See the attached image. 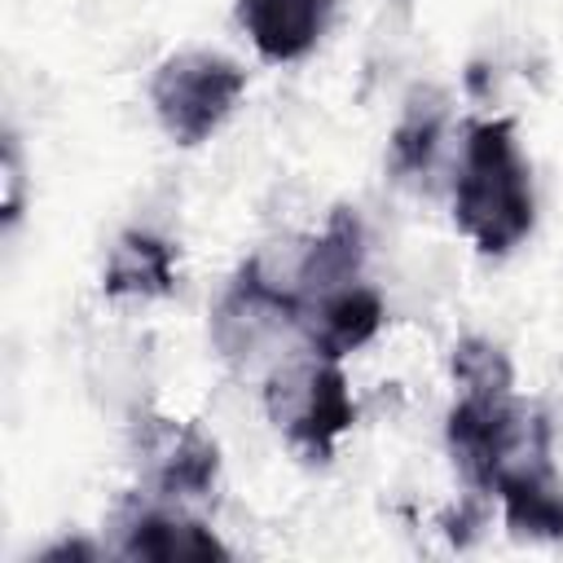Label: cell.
Instances as JSON below:
<instances>
[{
    "mask_svg": "<svg viewBox=\"0 0 563 563\" xmlns=\"http://www.w3.org/2000/svg\"><path fill=\"white\" fill-rule=\"evenodd\" d=\"M453 158H457V141H453L449 97L435 88H413L391 128V141H387L391 180L413 194H431V189L449 185Z\"/></svg>",
    "mask_w": 563,
    "mask_h": 563,
    "instance_id": "obj_8",
    "label": "cell"
},
{
    "mask_svg": "<svg viewBox=\"0 0 563 563\" xmlns=\"http://www.w3.org/2000/svg\"><path fill=\"white\" fill-rule=\"evenodd\" d=\"M264 413L303 462H330L356 422V400L339 361L295 347L264 374Z\"/></svg>",
    "mask_w": 563,
    "mask_h": 563,
    "instance_id": "obj_4",
    "label": "cell"
},
{
    "mask_svg": "<svg viewBox=\"0 0 563 563\" xmlns=\"http://www.w3.org/2000/svg\"><path fill=\"white\" fill-rule=\"evenodd\" d=\"M449 374L457 383V396H515V365L506 347L484 334H466L449 347Z\"/></svg>",
    "mask_w": 563,
    "mask_h": 563,
    "instance_id": "obj_14",
    "label": "cell"
},
{
    "mask_svg": "<svg viewBox=\"0 0 563 563\" xmlns=\"http://www.w3.org/2000/svg\"><path fill=\"white\" fill-rule=\"evenodd\" d=\"M40 559H44V563H53V559H97V545H92V541H57V545H48Z\"/></svg>",
    "mask_w": 563,
    "mask_h": 563,
    "instance_id": "obj_17",
    "label": "cell"
},
{
    "mask_svg": "<svg viewBox=\"0 0 563 563\" xmlns=\"http://www.w3.org/2000/svg\"><path fill=\"white\" fill-rule=\"evenodd\" d=\"M444 444L453 457V471L462 484L479 497H493V488L510 475L550 466V418L537 405H523L515 396H457V405L444 418Z\"/></svg>",
    "mask_w": 563,
    "mask_h": 563,
    "instance_id": "obj_3",
    "label": "cell"
},
{
    "mask_svg": "<svg viewBox=\"0 0 563 563\" xmlns=\"http://www.w3.org/2000/svg\"><path fill=\"white\" fill-rule=\"evenodd\" d=\"M479 523H484V510H479V493H471V501H462L457 510H449V515L440 519L444 537H449V541H457V545H466V541L479 532Z\"/></svg>",
    "mask_w": 563,
    "mask_h": 563,
    "instance_id": "obj_16",
    "label": "cell"
},
{
    "mask_svg": "<svg viewBox=\"0 0 563 563\" xmlns=\"http://www.w3.org/2000/svg\"><path fill=\"white\" fill-rule=\"evenodd\" d=\"M365 255H369V238H365V220L356 207H334L325 216V224L295 251V295L299 308L308 299H321L339 286L361 282L365 273Z\"/></svg>",
    "mask_w": 563,
    "mask_h": 563,
    "instance_id": "obj_9",
    "label": "cell"
},
{
    "mask_svg": "<svg viewBox=\"0 0 563 563\" xmlns=\"http://www.w3.org/2000/svg\"><path fill=\"white\" fill-rule=\"evenodd\" d=\"M176 290V246L154 229H123L101 264V295L123 303L167 299Z\"/></svg>",
    "mask_w": 563,
    "mask_h": 563,
    "instance_id": "obj_12",
    "label": "cell"
},
{
    "mask_svg": "<svg viewBox=\"0 0 563 563\" xmlns=\"http://www.w3.org/2000/svg\"><path fill=\"white\" fill-rule=\"evenodd\" d=\"M233 18L264 62L286 66L321 44L334 18V0H238Z\"/></svg>",
    "mask_w": 563,
    "mask_h": 563,
    "instance_id": "obj_11",
    "label": "cell"
},
{
    "mask_svg": "<svg viewBox=\"0 0 563 563\" xmlns=\"http://www.w3.org/2000/svg\"><path fill=\"white\" fill-rule=\"evenodd\" d=\"M128 453H132L141 493L172 506H202L216 497L220 444L198 422H185L172 413H141L132 422Z\"/></svg>",
    "mask_w": 563,
    "mask_h": 563,
    "instance_id": "obj_6",
    "label": "cell"
},
{
    "mask_svg": "<svg viewBox=\"0 0 563 563\" xmlns=\"http://www.w3.org/2000/svg\"><path fill=\"white\" fill-rule=\"evenodd\" d=\"M26 207V158H22V141L13 128H4V158H0V216L4 229H13L22 220Z\"/></svg>",
    "mask_w": 563,
    "mask_h": 563,
    "instance_id": "obj_15",
    "label": "cell"
},
{
    "mask_svg": "<svg viewBox=\"0 0 563 563\" xmlns=\"http://www.w3.org/2000/svg\"><path fill=\"white\" fill-rule=\"evenodd\" d=\"M207 334H211L216 356L233 374H268L282 356L303 347L299 343L295 255L282 268L268 255L242 260L211 303Z\"/></svg>",
    "mask_w": 563,
    "mask_h": 563,
    "instance_id": "obj_2",
    "label": "cell"
},
{
    "mask_svg": "<svg viewBox=\"0 0 563 563\" xmlns=\"http://www.w3.org/2000/svg\"><path fill=\"white\" fill-rule=\"evenodd\" d=\"M493 501L501 510V523L515 537H528V541H559L563 537V479H559L554 462L501 479L493 488Z\"/></svg>",
    "mask_w": 563,
    "mask_h": 563,
    "instance_id": "obj_13",
    "label": "cell"
},
{
    "mask_svg": "<svg viewBox=\"0 0 563 563\" xmlns=\"http://www.w3.org/2000/svg\"><path fill=\"white\" fill-rule=\"evenodd\" d=\"M449 207L457 233L488 260H506L537 229L532 163L523 158L510 119H475L462 128Z\"/></svg>",
    "mask_w": 563,
    "mask_h": 563,
    "instance_id": "obj_1",
    "label": "cell"
},
{
    "mask_svg": "<svg viewBox=\"0 0 563 563\" xmlns=\"http://www.w3.org/2000/svg\"><path fill=\"white\" fill-rule=\"evenodd\" d=\"M110 550L119 559H229V545L198 519L189 506L158 501L150 493H128L110 515Z\"/></svg>",
    "mask_w": 563,
    "mask_h": 563,
    "instance_id": "obj_7",
    "label": "cell"
},
{
    "mask_svg": "<svg viewBox=\"0 0 563 563\" xmlns=\"http://www.w3.org/2000/svg\"><path fill=\"white\" fill-rule=\"evenodd\" d=\"M383 321H387V312H383L378 290L365 282H352V286H339L299 308V343L317 356L343 361V356L361 352L365 343H374Z\"/></svg>",
    "mask_w": 563,
    "mask_h": 563,
    "instance_id": "obj_10",
    "label": "cell"
},
{
    "mask_svg": "<svg viewBox=\"0 0 563 563\" xmlns=\"http://www.w3.org/2000/svg\"><path fill=\"white\" fill-rule=\"evenodd\" d=\"M246 70L216 48H180L150 75V110L163 136L180 150L211 141L238 110Z\"/></svg>",
    "mask_w": 563,
    "mask_h": 563,
    "instance_id": "obj_5",
    "label": "cell"
}]
</instances>
